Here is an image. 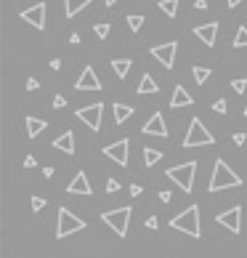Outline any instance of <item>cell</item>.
I'll return each mask as SVG.
<instances>
[{
  "instance_id": "obj_1",
  "label": "cell",
  "mask_w": 247,
  "mask_h": 258,
  "mask_svg": "<svg viewBox=\"0 0 247 258\" xmlns=\"http://www.w3.org/2000/svg\"><path fill=\"white\" fill-rule=\"evenodd\" d=\"M231 187H242V178L226 165V160H215V168H213L210 184H207V192H221V189H231Z\"/></svg>"
},
{
  "instance_id": "obj_2",
  "label": "cell",
  "mask_w": 247,
  "mask_h": 258,
  "mask_svg": "<svg viewBox=\"0 0 247 258\" xmlns=\"http://www.w3.org/2000/svg\"><path fill=\"white\" fill-rule=\"evenodd\" d=\"M165 176L170 178L173 184H178L181 187V192H192L194 189V178H197V162H181V165H173L165 171Z\"/></svg>"
},
{
  "instance_id": "obj_3",
  "label": "cell",
  "mask_w": 247,
  "mask_h": 258,
  "mask_svg": "<svg viewBox=\"0 0 247 258\" xmlns=\"http://www.w3.org/2000/svg\"><path fill=\"white\" fill-rule=\"evenodd\" d=\"M173 229L189 234V237H202V226H199V207L197 205H189L183 213H178L176 218L170 221Z\"/></svg>"
},
{
  "instance_id": "obj_4",
  "label": "cell",
  "mask_w": 247,
  "mask_h": 258,
  "mask_svg": "<svg viewBox=\"0 0 247 258\" xmlns=\"http://www.w3.org/2000/svg\"><path fill=\"white\" fill-rule=\"evenodd\" d=\"M131 216H133V207L131 205H122V207H115V210H104L101 213V221L106 226H112V232L117 237H128V224H131Z\"/></svg>"
},
{
  "instance_id": "obj_5",
  "label": "cell",
  "mask_w": 247,
  "mask_h": 258,
  "mask_svg": "<svg viewBox=\"0 0 247 258\" xmlns=\"http://www.w3.org/2000/svg\"><path fill=\"white\" fill-rule=\"evenodd\" d=\"M207 144H215V136L202 125L199 117H194L192 125H189V131H186V138H183V147L192 149V147H207Z\"/></svg>"
},
{
  "instance_id": "obj_6",
  "label": "cell",
  "mask_w": 247,
  "mask_h": 258,
  "mask_svg": "<svg viewBox=\"0 0 247 258\" xmlns=\"http://www.w3.org/2000/svg\"><path fill=\"white\" fill-rule=\"evenodd\" d=\"M88 224L82 221V218H77L72 210H66V207H59V229H56V237L64 240L69 237V234L80 232V229H85Z\"/></svg>"
},
{
  "instance_id": "obj_7",
  "label": "cell",
  "mask_w": 247,
  "mask_h": 258,
  "mask_svg": "<svg viewBox=\"0 0 247 258\" xmlns=\"http://www.w3.org/2000/svg\"><path fill=\"white\" fill-rule=\"evenodd\" d=\"M128 152H131V141L128 138H120V141H112L104 147V155L122 168H128Z\"/></svg>"
},
{
  "instance_id": "obj_8",
  "label": "cell",
  "mask_w": 247,
  "mask_h": 258,
  "mask_svg": "<svg viewBox=\"0 0 247 258\" xmlns=\"http://www.w3.org/2000/svg\"><path fill=\"white\" fill-rule=\"evenodd\" d=\"M101 112H104V104H91V106H82V109H77V120L85 122L91 131H99L101 128Z\"/></svg>"
},
{
  "instance_id": "obj_9",
  "label": "cell",
  "mask_w": 247,
  "mask_h": 258,
  "mask_svg": "<svg viewBox=\"0 0 247 258\" xmlns=\"http://www.w3.org/2000/svg\"><path fill=\"white\" fill-rule=\"evenodd\" d=\"M221 226H226L229 232H234V234H239V229H242V207L239 205H234V207H229V210H223V213H218V218H215Z\"/></svg>"
},
{
  "instance_id": "obj_10",
  "label": "cell",
  "mask_w": 247,
  "mask_h": 258,
  "mask_svg": "<svg viewBox=\"0 0 247 258\" xmlns=\"http://www.w3.org/2000/svg\"><path fill=\"white\" fill-rule=\"evenodd\" d=\"M176 51H178V43L170 40V43H162V46H154L151 48V56H154L165 69H170V67L176 64Z\"/></svg>"
},
{
  "instance_id": "obj_11",
  "label": "cell",
  "mask_w": 247,
  "mask_h": 258,
  "mask_svg": "<svg viewBox=\"0 0 247 258\" xmlns=\"http://www.w3.org/2000/svg\"><path fill=\"white\" fill-rule=\"evenodd\" d=\"M75 88L77 91H101V80L96 77V69H93V67H85L82 75L77 77Z\"/></svg>"
},
{
  "instance_id": "obj_12",
  "label": "cell",
  "mask_w": 247,
  "mask_h": 258,
  "mask_svg": "<svg viewBox=\"0 0 247 258\" xmlns=\"http://www.w3.org/2000/svg\"><path fill=\"white\" fill-rule=\"evenodd\" d=\"M21 19H24L27 24L43 30V27H46V3H37V5H32V8L21 11Z\"/></svg>"
},
{
  "instance_id": "obj_13",
  "label": "cell",
  "mask_w": 247,
  "mask_h": 258,
  "mask_svg": "<svg viewBox=\"0 0 247 258\" xmlns=\"http://www.w3.org/2000/svg\"><path fill=\"white\" fill-rule=\"evenodd\" d=\"M144 133H147V136L167 138V125H165V120H162V112H154V115H151V120L144 122Z\"/></svg>"
},
{
  "instance_id": "obj_14",
  "label": "cell",
  "mask_w": 247,
  "mask_h": 258,
  "mask_svg": "<svg viewBox=\"0 0 247 258\" xmlns=\"http://www.w3.org/2000/svg\"><path fill=\"white\" fill-rule=\"evenodd\" d=\"M194 35L199 37L205 46H215V40H218V24L215 21H210V24H199V27H194Z\"/></svg>"
},
{
  "instance_id": "obj_15",
  "label": "cell",
  "mask_w": 247,
  "mask_h": 258,
  "mask_svg": "<svg viewBox=\"0 0 247 258\" xmlns=\"http://www.w3.org/2000/svg\"><path fill=\"white\" fill-rule=\"evenodd\" d=\"M66 192H69V194H85V197H88L93 189H91V184H88V176L80 171L75 178H72V184H66Z\"/></svg>"
},
{
  "instance_id": "obj_16",
  "label": "cell",
  "mask_w": 247,
  "mask_h": 258,
  "mask_svg": "<svg viewBox=\"0 0 247 258\" xmlns=\"http://www.w3.org/2000/svg\"><path fill=\"white\" fill-rule=\"evenodd\" d=\"M194 99L186 93V88L183 86H176V91H173V99H170V106L173 109H181V106H192Z\"/></svg>"
},
{
  "instance_id": "obj_17",
  "label": "cell",
  "mask_w": 247,
  "mask_h": 258,
  "mask_svg": "<svg viewBox=\"0 0 247 258\" xmlns=\"http://www.w3.org/2000/svg\"><path fill=\"white\" fill-rule=\"evenodd\" d=\"M53 147L61 149V152H66V155H75V133H72V131H64V133H61V136L53 141Z\"/></svg>"
},
{
  "instance_id": "obj_18",
  "label": "cell",
  "mask_w": 247,
  "mask_h": 258,
  "mask_svg": "<svg viewBox=\"0 0 247 258\" xmlns=\"http://www.w3.org/2000/svg\"><path fill=\"white\" fill-rule=\"evenodd\" d=\"M24 125H27V136H30V138H35V136H40V133L48 128V120H37V117H27V120H24Z\"/></svg>"
},
{
  "instance_id": "obj_19",
  "label": "cell",
  "mask_w": 247,
  "mask_h": 258,
  "mask_svg": "<svg viewBox=\"0 0 247 258\" xmlns=\"http://www.w3.org/2000/svg\"><path fill=\"white\" fill-rule=\"evenodd\" d=\"M93 0H64V16L66 19H72V16H77V11L85 8V5H91Z\"/></svg>"
},
{
  "instance_id": "obj_20",
  "label": "cell",
  "mask_w": 247,
  "mask_h": 258,
  "mask_svg": "<svg viewBox=\"0 0 247 258\" xmlns=\"http://www.w3.org/2000/svg\"><path fill=\"white\" fill-rule=\"evenodd\" d=\"M112 112H115V122H117V125H122V122H128V117L133 115V106L117 102L115 106H112Z\"/></svg>"
},
{
  "instance_id": "obj_21",
  "label": "cell",
  "mask_w": 247,
  "mask_h": 258,
  "mask_svg": "<svg viewBox=\"0 0 247 258\" xmlns=\"http://www.w3.org/2000/svg\"><path fill=\"white\" fill-rule=\"evenodd\" d=\"M157 91H160V86H157L154 77H151L149 72H147V75H141V83H138V93H144V96H147V93H157Z\"/></svg>"
},
{
  "instance_id": "obj_22",
  "label": "cell",
  "mask_w": 247,
  "mask_h": 258,
  "mask_svg": "<svg viewBox=\"0 0 247 258\" xmlns=\"http://www.w3.org/2000/svg\"><path fill=\"white\" fill-rule=\"evenodd\" d=\"M131 67H133V61H131V59H115V61H112V69H115V75H117V77H128Z\"/></svg>"
},
{
  "instance_id": "obj_23",
  "label": "cell",
  "mask_w": 247,
  "mask_h": 258,
  "mask_svg": "<svg viewBox=\"0 0 247 258\" xmlns=\"http://www.w3.org/2000/svg\"><path fill=\"white\" fill-rule=\"evenodd\" d=\"M160 160H162V152H160V149H149V147L144 149V162H147V168H154Z\"/></svg>"
},
{
  "instance_id": "obj_24",
  "label": "cell",
  "mask_w": 247,
  "mask_h": 258,
  "mask_svg": "<svg viewBox=\"0 0 247 258\" xmlns=\"http://www.w3.org/2000/svg\"><path fill=\"white\" fill-rule=\"evenodd\" d=\"M160 11L162 14H167L173 19V16L178 14V0H160Z\"/></svg>"
},
{
  "instance_id": "obj_25",
  "label": "cell",
  "mask_w": 247,
  "mask_h": 258,
  "mask_svg": "<svg viewBox=\"0 0 247 258\" xmlns=\"http://www.w3.org/2000/svg\"><path fill=\"white\" fill-rule=\"evenodd\" d=\"M192 77L197 80V86H205L207 77H210V69H207V67H194V69H192Z\"/></svg>"
},
{
  "instance_id": "obj_26",
  "label": "cell",
  "mask_w": 247,
  "mask_h": 258,
  "mask_svg": "<svg viewBox=\"0 0 247 258\" xmlns=\"http://www.w3.org/2000/svg\"><path fill=\"white\" fill-rule=\"evenodd\" d=\"M125 19H128V27H131V32H138V30L144 27V16H141V14H128Z\"/></svg>"
},
{
  "instance_id": "obj_27",
  "label": "cell",
  "mask_w": 247,
  "mask_h": 258,
  "mask_svg": "<svg viewBox=\"0 0 247 258\" xmlns=\"http://www.w3.org/2000/svg\"><path fill=\"white\" fill-rule=\"evenodd\" d=\"M234 48H247V27H239L234 35Z\"/></svg>"
},
{
  "instance_id": "obj_28",
  "label": "cell",
  "mask_w": 247,
  "mask_h": 258,
  "mask_svg": "<svg viewBox=\"0 0 247 258\" xmlns=\"http://www.w3.org/2000/svg\"><path fill=\"white\" fill-rule=\"evenodd\" d=\"M93 32H96L101 40H106V35L112 32V27H109V24H96V27H93Z\"/></svg>"
},
{
  "instance_id": "obj_29",
  "label": "cell",
  "mask_w": 247,
  "mask_h": 258,
  "mask_svg": "<svg viewBox=\"0 0 247 258\" xmlns=\"http://www.w3.org/2000/svg\"><path fill=\"white\" fill-rule=\"evenodd\" d=\"M231 88H234L237 93H245V91H247V80H242V77H234V80H231Z\"/></svg>"
},
{
  "instance_id": "obj_30",
  "label": "cell",
  "mask_w": 247,
  "mask_h": 258,
  "mask_svg": "<svg viewBox=\"0 0 247 258\" xmlns=\"http://www.w3.org/2000/svg\"><path fill=\"white\" fill-rule=\"evenodd\" d=\"M46 205H48V203H46L43 197H32V210H35V213H40Z\"/></svg>"
},
{
  "instance_id": "obj_31",
  "label": "cell",
  "mask_w": 247,
  "mask_h": 258,
  "mask_svg": "<svg viewBox=\"0 0 247 258\" xmlns=\"http://www.w3.org/2000/svg\"><path fill=\"white\" fill-rule=\"evenodd\" d=\"M213 112H218V115H226V102H223V99L213 102Z\"/></svg>"
},
{
  "instance_id": "obj_32",
  "label": "cell",
  "mask_w": 247,
  "mask_h": 258,
  "mask_svg": "<svg viewBox=\"0 0 247 258\" xmlns=\"http://www.w3.org/2000/svg\"><path fill=\"white\" fill-rule=\"evenodd\" d=\"M106 192H120V181L117 178H106Z\"/></svg>"
},
{
  "instance_id": "obj_33",
  "label": "cell",
  "mask_w": 247,
  "mask_h": 258,
  "mask_svg": "<svg viewBox=\"0 0 247 258\" xmlns=\"http://www.w3.org/2000/svg\"><path fill=\"white\" fill-rule=\"evenodd\" d=\"M64 106H66V99L61 96V93H56L53 96V109H64Z\"/></svg>"
},
{
  "instance_id": "obj_34",
  "label": "cell",
  "mask_w": 247,
  "mask_h": 258,
  "mask_svg": "<svg viewBox=\"0 0 247 258\" xmlns=\"http://www.w3.org/2000/svg\"><path fill=\"white\" fill-rule=\"evenodd\" d=\"M245 141H247V133H234V144H237V147H242Z\"/></svg>"
},
{
  "instance_id": "obj_35",
  "label": "cell",
  "mask_w": 247,
  "mask_h": 258,
  "mask_svg": "<svg viewBox=\"0 0 247 258\" xmlns=\"http://www.w3.org/2000/svg\"><path fill=\"white\" fill-rule=\"evenodd\" d=\"M144 226H147V229H157V216H149L147 221H144Z\"/></svg>"
},
{
  "instance_id": "obj_36",
  "label": "cell",
  "mask_w": 247,
  "mask_h": 258,
  "mask_svg": "<svg viewBox=\"0 0 247 258\" xmlns=\"http://www.w3.org/2000/svg\"><path fill=\"white\" fill-rule=\"evenodd\" d=\"M37 86H40V83H37L35 77H30V80H27V91H37Z\"/></svg>"
},
{
  "instance_id": "obj_37",
  "label": "cell",
  "mask_w": 247,
  "mask_h": 258,
  "mask_svg": "<svg viewBox=\"0 0 247 258\" xmlns=\"http://www.w3.org/2000/svg\"><path fill=\"white\" fill-rule=\"evenodd\" d=\"M37 165V162H35V157H32V155H27L24 157V168H35Z\"/></svg>"
},
{
  "instance_id": "obj_38",
  "label": "cell",
  "mask_w": 247,
  "mask_h": 258,
  "mask_svg": "<svg viewBox=\"0 0 247 258\" xmlns=\"http://www.w3.org/2000/svg\"><path fill=\"white\" fill-rule=\"evenodd\" d=\"M141 192H144V189L138 187V184H133V187H131V194H133V197H138V194H141Z\"/></svg>"
},
{
  "instance_id": "obj_39",
  "label": "cell",
  "mask_w": 247,
  "mask_h": 258,
  "mask_svg": "<svg viewBox=\"0 0 247 258\" xmlns=\"http://www.w3.org/2000/svg\"><path fill=\"white\" fill-rule=\"evenodd\" d=\"M69 43H72V46H77V43H80V35H77V32H72V35H69Z\"/></svg>"
},
{
  "instance_id": "obj_40",
  "label": "cell",
  "mask_w": 247,
  "mask_h": 258,
  "mask_svg": "<svg viewBox=\"0 0 247 258\" xmlns=\"http://www.w3.org/2000/svg\"><path fill=\"white\" fill-rule=\"evenodd\" d=\"M160 200L162 203H170V192H160Z\"/></svg>"
},
{
  "instance_id": "obj_41",
  "label": "cell",
  "mask_w": 247,
  "mask_h": 258,
  "mask_svg": "<svg viewBox=\"0 0 247 258\" xmlns=\"http://www.w3.org/2000/svg\"><path fill=\"white\" fill-rule=\"evenodd\" d=\"M194 5H197L199 11H205V8H207V0H197V3H194Z\"/></svg>"
},
{
  "instance_id": "obj_42",
  "label": "cell",
  "mask_w": 247,
  "mask_h": 258,
  "mask_svg": "<svg viewBox=\"0 0 247 258\" xmlns=\"http://www.w3.org/2000/svg\"><path fill=\"white\" fill-rule=\"evenodd\" d=\"M226 3H229V5H231V8H237V5H239V3H242V0H226Z\"/></svg>"
},
{
  "instance_id": "obj_43",
  "label": "cell",
  "mask_w": 247,
  "mask_h": 258,
  "mask_svg": "<svg viewBox=\"0 0 247 258\" xmlns=\"http://www.w3.org/2000/svg\"><path fill=\"white\" fill-rule=\"evenodd\" d=\"M104 3H106V5H115V3H117V0H104Z\"/></svg>"
}]
</instances>
